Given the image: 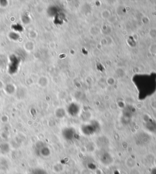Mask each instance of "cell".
Here are the masks:
<instances>
[{
    "mask_svg": "<svg viewBox=\"0 0 156 174\" xmlns=\"http://www.w3.org/2000/svg\"><path fill=\"white\" fill-rule=\"evenodd\" d=\"M150 174H156V168L152 169V170L151 171Z\"/></svg>",
    "mask_w": 156,
    "mask_h": 174,
    "instance_id": "9",
    "label": "cell"
},
{
    "mask_svg": "<svg viewBox=\"0 0 156 174\" xmlns=\"http://www.w3.org/2000/svg\"><path fill=\"white\" fill-rule=\"evenodd\" d=\"M31 174H48V173L43 169H35L31 172Z\"/></svg>",
    "mask_w": 156,
    "mask_h": 174,
    "instance_id": "8",
    "label": "cell"
},
{
    "mask_svg": "<svg viewBox=\"0 0 156 174\" xmlns=\"http://www.w3.org/2000/svg\"><path fill=\"white\" fill-rule=\"evenodd\" d=\"M100 124L96 121H92L82 126L81 130L83 134L91 136L98 133L100 130Z\"/></svg>",
    "mask_w": 156,
    "mask_h": 174,
    "instance_id": "1",
    "label": "cell"
},
{
    "mask_svg": "<svg viewBox=\"0 0 156 174\" xmlns=\"http://www.w3.org/2000/svg\"><path fill=\"white\" fill-rule=\"evenodd\" d=\"M100 160L101 162L104 165H107L112 163V158L111 155L107 152H104L100 156Z\"/></svg>",
    "mask_w": 156,
    "mask_h": 174,
    "instance_id": "6",
    "label": "cell"
},
{
    "mask_svg": "<svg viewBox=\"0 0 156 174\" xmlns=\"http://www.w3.org/2000/svg\"><path fill=\"white\" fill-rule=\"evenodd\" d=\"M63 138L68 142H74L79 138L77 131L73 127H67L62 131Z\"/></svg>",
    "mask_w": 156,
    "mask_h": 174,
    "instance_id": "2",
    "label": "cell"
},
{
    "mask_svg": "<svg viewBox=\"0 0 156 174\" xmlns=\"http://www.w3.org/2000/svg\"><path fill=\"white\" fill-rule=\"evenodd\" d=\"M134 113H135L134 107L131 105L126 106L123 110L122 113V119L124 123H129L131 118L133 117Z\"/></svg>",
    "mask_w": 156,
    "mask_h": 174,
    "instance_id": "4",
    "label": "cell"
},
{
    "mask_svg": "<svg viewBox=\"0 0 156 174\" xmlns=\"http://www.w3.org/2000/svg\"><path fill=\"white\" fill-rule=\"evenodd\" d=\"M80 111V107L76 103H71L68 107V113L72 116H77Z\"/></svg>",
    "mask_w": 156,
    "mask_h": 174,
    "instance_id": "5",
    "label": "cell"
},
{
    "mask_svg": "<svg viewBox=\"0 0 156 174\" xmlns=\"http://www.w3.org/2000/svg\"><path fill=\"white\" fill-rule=\"evenodd\" d=\"M145 127L149 132L156 133V121L152 119H148L145 123Z\"/></svg>",
    "mask_w": 156,
    "mask_h": 174,
    "instance_id": "7",
    "label": "cell"
},
{
    "mask_svg": "<svg viewBox=\"0 0 156 174\" xmlns=\"http://www.w3.org/2000/svg\"><path fill=\"white\" fill-rule=\"evenodd\" d=\"M35 152L38 156L42 157H47L50 155L49 149L42 142H38L35 145Z\"/></svg>",
    "mask_w": 156,
    "mask_h": 174,
    "instance_id": "3",
    "label": "cell"
}]
</instances>
